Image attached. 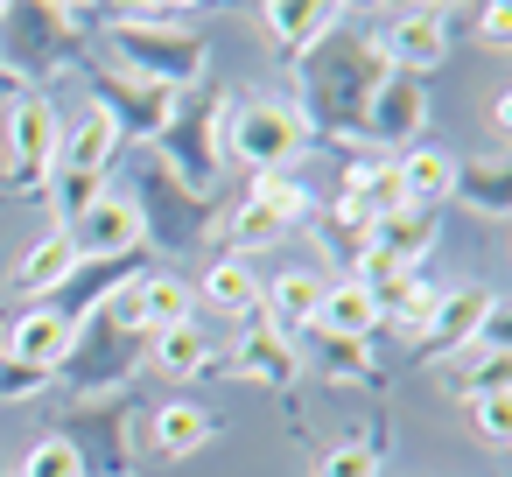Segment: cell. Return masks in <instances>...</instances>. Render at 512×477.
Returning a JSON list of instances; mask_svg holds the SVG:
<instances>
[{
  "label": "cell",
  "mask_w": 512,
  "mask_h": 477,
  "mask_svg": "<svg viewBox=\"0 0 512 477\" xmlns=\"http://www.w3.org/2000/svg\"><path fill=\"white\" fill-rule=\"evenodd\" d=\"M71 274H78V246L57 232V239H36V246L22 253V267H15V288H29V295H50V288H71Z\"/></svg>",
  "instance_id": "obj_8"
},
{
  "label": "cell",
  "mask_w": 512,
  "mask_h": 477,
  "mask_svg": "<svg viewBox=\"0 0 512 477\" xmlns=\"http://www.w3.org/2000/svg\"><path fill=\"white\" fill-rule=\"evenodd\" d=\"M99 113L113 120V127H127V134H155V127H169V85H99Z\"/></svg>",
  "instance_id": "obj_6"
},
{
  "label": "cell",
  "mask_w": 512,
  "mask_h": 477,
  "mask_svg": "<svg viewBox=\"0 0 512 477\" xmlns=\"http://www.w3.org/2000/svg\"><path fill=\"white\" fill-rule=\"evenodd\" d=\"M99 197H106L99 176H57V211H64V218H85Z\"/></svg>",
  "instance_id": "obj_25"
},
{
  "label": "cell",
  "mask_w": 512,
  "mask_h": 477,
  "mask_svg": "<svg viewBox=\"0 0 512 477\" xmlns=\"http://www.w3.org/2000/svg\"><path fill=\"white\" fill-rule=\"evenodd\" d=\"M253 295H260V288H253V274H246L239 260H218V267L204 274V302H218V309H232V316H246Z\"/></svg>",
  "instance_id": "obj_20"
},
{
  "label": "cell",
  "mask_w": 512,
  "mask_h": 477,
  "mask_svg": "<svg viewBox=\"0 0 512 477\" xmlns=\"http://www.w3.org/2000/svg\"><path fill=\"white\" fill-rule=\"evenodd\" d=\"M365 246H379L386 260H400V267H407V260L428 246V211H421V204H407V211L372 218V239H365Z\"/></svg>",
  "instance_id": "obj_15"
},
{
  "label": "cell",
  "mask_w": 512,
  "mask_h": 477,
  "mask_svg": "<svg viewBox=\"0 0 512 477\" xmlns=\"http://www.w3.org/2000/svg\"><path fill=\"white\" fill-rule=\"evenodd\" d=\"M204 442H211V414L204 407H190V400L155 407V449L162 456H197Z\"/></svg>",
  "instance_id": "obj_13"
},
{
  "label": "cell",
  "mask_w": 512,
  "mask_h": 477,
  "mask_svg": "<svg viewBox=\"0 0 512 477\" xmlns=\"http://www.w3.org/2000/svg\"><path fill=\"white\" fill-rule=\"evenodd\" d=\"M442 50H449V29H442V15H435V8L407 15V22L393 29V57H400L407 71H435V64H442Z\"/></svg>",
  "instance_id": "obj_11"
},
{
  "label": "cell",
  "mask_w": 512,
  "mask_h": 477,
  "mask_svg": "<svg viewBox=\"0 0 512 477\" xmlns=\"http://www.w3.org/2000/svg\"><path fill=\"white\" fill-rule=\"evenodd\" d=\"M414 127H421V92H414L407 78H393L386 99H379V113H372V134L400 141V134H414Z\"/></svg>",
  "instance_id": "obj_18"
},
{
  "label": "cell",
  "mask_w": 512,
  "mask_h": 477,
  "mask_svg": "<svg viewBox=\"0 0 512 477\" xmlns=\"http://www.w3.org/2000/svg\"><path fill=\"white\" fill-rule=\"evenodd\" d=\"M337 232H351V246H365V232H372V211H365L358 197H337Z\"/></svg>",
  "instance_id": "obj_28"
},
{
  "label": "cell",
  "mask_w": 512,
  "mask_h": 477,
  "mask_svg": "<svg viewBox=\"0 0 512 477\" xmlns=\"http://www.w3.org/2000/svg\"><path fill=\"white\" fill-rule=\"evenodd\" d=\"M57 141H64V127H57V113H50L43 99H29V106L8 113V148H15L22 190H36V183L57 169Z\"/></svg>",
  "instance_id": "obj_4"
},
{
  "label": "cell",
  "mask_w": 512,
  "mask_h": 477,
  "mask_svg": "<svg viewBox=\"0 0 512 477\" xmlns=\"http://www.w3.org/2000/svg\"><path fill=\"white\" fill-rule=\"evenodd\" d=\"M134 295V316L148 323V330H176V323H190V288L176 281V274H148L141 288H127Z\"/></svg>",
  "instance_id": "obj_12"
},
{
  "label": "cell",
  "mask_w": 512,
  "mask_h": 477,
  "mask_svg": "<svg viewBox=\"0 0 512 477\" xmlns=\"http://www.w3.org/2000/svg\"><path fill=\"white\" fill-rule=\"evenodd\" d=\"M512 36V8H484V43H505Z\"/></svg>",
  "instance_id": "obj_30"
},
{
  "label": "cell",
  "mask_w": 512,
  "mask_h": 477,
  "mask_svg": "<svg viewBox=\"0 0 512 477\" xmlns=\"http://www.w3.org/2000/svg\"><path fill=\"white\" fill-rule=\"evenodd\" d=\"M22 477H85V456H78V442L50 435V442H36V449H29Z\"/></svg>",
  "instance_id": "obj_23"
},
{
  "label": "cell",
  "mask_w": 512,
  "mask_h": 477,
  "mask_svg": "<svg viewBox=\"0 0 512 477\" xmlns=\"http://www.w3.org/2000/svg\"><path fill=\"white\" fill-rule=\"evenodd\" d=\"M232 232H239V246H274V239H281V225H274L260 204H246V211L232 218Z\"/></svg>",
  "instance_id": "obj_27"
},
{
  "label": "cell",
  "mask_w": 512,
  "mask_h": 477,
  "mask_svg": "<svg viewBox=\"0 0 512 477\" xmlns=\"http://www.w3.org/2000/svg\"><path fill=\"white\" fill-rule=\"evenodd\" d=\"M0 358L36 365V372H57V365L71 358V316H64V309H29V316H15L8 330H0Z\"/></svg>",
  "instance_id": "obj_3"
},
{
  "label": "cell",
  "mask_w": 512,
  "mask_h": 477,
  "mask_svg": "<svg viewBox=\"0 0 512 477\" xmlns=\"http://www.w3.org/2000/svg\"><path fill=\"white\" fill-rule=\"evenodd\" d=\"M379 309H393V316H400V330H428V323H435V309H442V295H435L428 281H400Z\"/></svg>",
  "instance_id": "obj_22"
},
{
  "label": "cell",
  "mask_w": 512,
  "mask_h": 477,
  "mask_svg": "<svg viewBox=\"0 0 512 477\" xmlns=\"http://www.w3.org/2000/svg\"><path fill=\"white\" fill-rule=\"evenodd\" d=\"M253 204H260L281 232L309 218V190H302V183H288V176H260V183H253Z\"/></svg>",
  "instance_id": "obj_19"
},
{
  "label": "cell",
  "mask_w": 512,
  "mask_h": 477,
  "mask_svg": "<svg viewBox=\"0 0 512 477\" xmlns=\"http://www.w3.org/2000/svg\"><path fill=\"white\" fill-rule=\"evenodd\" d=\"M113 36H120V50L141 64V78H155V85H183V78H197V57H204L197 36L162 29V22H120Z\"/></svg>",
  "instance_id": "obj_2"
},
{
  "label": "cell",
  "mask_w": 512,
  "mask_h": 477,
  "mask_svg": "<svg viewBox=\"0 0 512 477\" xmlns=\"http://www.w3.org/2000/svg\"><path fill=\"white\" fill-rule=\"evenodd\" d=\"M477 435H484V442H505V435H512V400H505V393H484V400H477Z\"/></svg>",
  "instance_id": "obj_26"
},
{
  "label": "cell",
  "mask_w": 512,
  "mask_h": 477,
  "mask_svg": "<svg viewBox=\"0 0 512 477\" xmlns=\"http://www.w3.org/2000/svg\"><path fill=\"white\" fill-rule=\"evenodd\" d=\"M113 148H120V127H113L106 113H85V120L57 141V176H99V169L113 162Z\"/></svg>",
  "instance_id": "obj_7"
},
{
  "label": "cell",
  "mask_w": 512,
  "mask_h": 477,
  "mask_svg": "<svg viewBox=\"0 0 512 477\" xmlns=\"http://www.w3.org/2000/svg\"><path fill=\"white\" fill-rule=\"evenodd\" d=\"M134 239H141V204H134V197H99V204L78 218V239H71V246H78V260H85V253L113 260V253H127Z\"/></svg>",
  "instance_id": "obj_5"
},
{
  "label": "cell",
  "mask_w": 512,
  "mask_h": 477,
  "mask_svg": "<svg viewBox=\"0 0 512 477\" xmlns=\"http://www.w3.org/2000/svg\"><path fill=\"white\" fill-rule=\"evenodd\" d=\"M225 148H232L239 162H253L260 176H281V162H295V155L309 148V127H302V113H295L288 99H253V106L232 113Z\"/></svg>",
  "instance_id": "obj_1"
},
{
  "label": "cell",
  "mask_w": 512,
  "mask_h": 477,
  "mask_svg": "<svg viewBox=\"0 0 512 477\" xmlns=\"http://www.w3.org/2000/svg\"><path fill=\"white\" fill-rule=\"evenodd\" d=\"M274 309H281L288 323H316V309H323V281L302 274V267H288V274L274 281Z\"/></svg>",
  "instance_id": "obj_21"
},
{
  "label": "cell",
  "mask_w": 512,
  "mask_h": 477,
  "mask_svg": "<svg viewBox=\"0 0 512 477\" xmlns=\"http://www.w3.org/2000/svg\"><path fill=\"white\" fill-rule=\"evenodd\" d=\"M316 323H323L337 344H358V337L379 323V302H372L358 281H344V288H323V309H316Z\"/></svg>",
  "instance_id": "obj_9"
},
{
  "label": "cell",
  "mask_w": 512,
  "mask_h": 477,
  "mask_svg": "<svg viewBox=\"0 0 512 477\" xmlns=\"http://www.w3.org/2000/svg\"><path fill=\"white\" fill-rule=\"evenodd\" d=\"M330 15H337V8H323V0H274V8H260V22H267V36H274L281 50L316 43V36L330 29Z\"/></svg>",
  "instance_id": "obj_10"
},
{
  "label": "cell",
  "mask_w": 512,
  "mask_h": 477,
  "mask_svg": "<svg viewBox=\"0 0 512 477\" xmlns=\"http://www.w3.org/2000/svg\"><path fill=\"white\" fill-rule=\"evenodd\" d=\"M50 372H36V365H15V358H0V393H36Z\"/></svg>",
  "instance_id": "obj_29"
},
{
  "label": "cell",
  "mask_w": 512,
  "mask_h": 477,
  "mask_svg": "<svg viewBox=\"0 0 512 477\" xmlns=\"http://www.w3.org/2000/svg\"><path fill=\"white\" fill-rule=\"evenodd\" d=\"M393 169H400V190H407V204H428V197L456 190V162H449L442 148H414V155H400Z\"/></svg>",
  "instance_id": "obj_14"
},
{
  "label": "cell",
  "mask_w": 512,
  "mask_h": 477,
  "mask_svg": "<svg viewBox=\"0 0 512 477\" xmlns=\"http://www.w3.org/2000/svg\"><path fill=\"white\" fill-rule=\"evenodd\" d=\"M155 365L162 372H204L211 365V344L197 323H176V330H155Z\"/></svg>",
  "instance_id": "obj_17"
},
{
  "label": "cell",
  "mask_w": 512,
  "mask_h": 477,
  "mask_svg": "<svg viewBox=\"0 0 512 477\" xmlns=\"http://www.w3.org/2000/svg\"><path fill=\"white\" fill-rule=\"evenodd\" d=\"M316 477H379V456H372L365 442H337V449L316 463Z\"/></svg>",
  "instance_id": "obj_24"
},
{
  "label": "cell",
  "mask_w": 512,
  "mask_h": 477,
  "mask_svg": "<svg viewBox=\"0 0 512 477\" xmlns=\"http://www.w3.org/2000/svg\"><path fill=\"white\" fill-rule=\"evenodd\" d=\"M8 85H15V78H8V71H0V92H8Z\"/></svg>",
  "instance_id": "obj_31"
},
{
  "label": "cell",
  "mask_w": 512,
  "mask_h": 477,
  "mask_svg": "<svg viewBox=\"0 0 512 477\" xmlns=\"http://www.w3.org/2000/svg\"><path fill=\"white\" fill-rule=\"evenodd\" d=\"M491 316H498L491 288H463V295H442V309H435L428 337H470V330H477V323H491Z\"/></svg>",
  "instance_id": "obj_16"
}]
</instances>
